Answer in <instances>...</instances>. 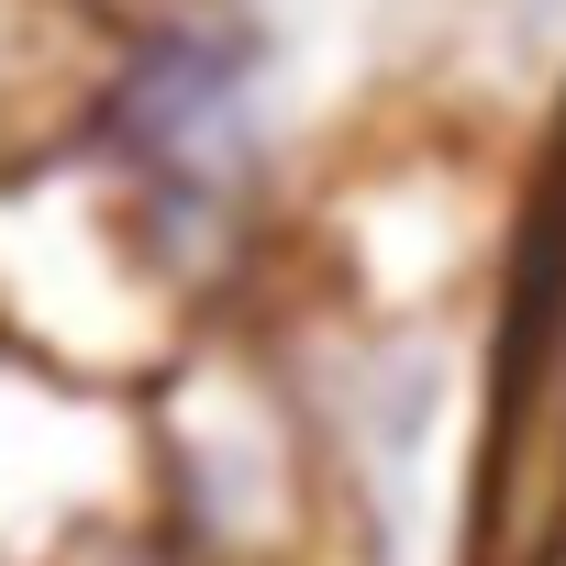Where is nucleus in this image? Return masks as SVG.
I'll return each instance as SVG.
<instances>
[{"label": "nucleus", "instance_id": "obj_1", "mask_svg": "<svg viewBox=\"0 0 566 566\" xmlns=\"http://www.w3.org/2000/svg\"><path fill=\"white\" fill-rule=\"evenodd\" d=\"M0 566H167L145 533V389L0 345Z\"/></svg>", "mask_w": 566, "mask_h": 566}, {"label": "nucleus", "instance_id": "obj_2", "mask_svg": "<svg viewBox=\"0 0 566 566\" xmlns=\"http://www.w3.org/2000/svg\"><path fill=\"white\" fill-rule=\"evenodd\" d=\"M555 566H566V555H555Z\"/></svg>", "mask_w": 566, "mask_h": 566}]
</instances>
